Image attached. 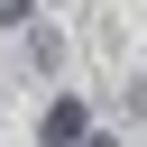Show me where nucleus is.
Listing matches in <instances>:
<instances>
[{"label":"nucleus","instance_id":"nucleus-3","mask_svg":"<svg viewBox=\"0 0 147 147\" xmlns=\"http://www.w3.org/2000/svg\"><path fill=\"white\" fill-rule=\"evenodd\" d=\"M0 28H37V0H0Z\"/></svg>","mask_w":147,"mask_h":147},{"label":"nucleus","instance_id":"nucleus-4","mask_svg":"<svg viewBox=\"0 0 147 147\" xmlns=\"http://www.w3.org/2000/svg\"><path fill=\"white\" fill-rule=\"evenodd\" d=\"M129 110H138V119H147V74H138V83H129Z\"/></svg>","mask_w":147,"mask_h":147},{"label":"nucleus","instance_id":"nucleus-2","mask_svg":"<svg viewBox=\"0 0 147 147\" xmlns=\"http://www.w3.org/2000/svg\"><path fill=\"white\" fill-rule=\"evenodd\" d=\"M18 37H28V64H37V74L64 64V37H55V28H18Z\"/></svg>","mask_w":147,"mask_h":147},{"label":"nucleus","instance_id":"nucleus-5","mask_svg":"<svg viewBox=\"0 0 147 147\" xmlns=\"http://www.w3.org/2000/svg\"><path fill=\"white\" fill-rule=\"evenodd\" d=\"M83 147H119V138H101V129H92V138H83Z\"/></svg>","mask_w":147,"mask_h":147},{"label":"nucleus","instance_id":"nucleus-1","mask_svg":"<svg viewBox=\"0 0 147 147\" xmlns=\"http://www.w3.org/2000/svg\"><path fill=\"white\" fill-rule=\"evenodd\" d=\"M92 138V110L83 101H46V147H83Z\"/></svg>","mask_w":147,"mask_h":147}]
</instances>
